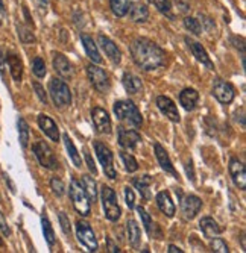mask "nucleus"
Returning <instances> with one entry per match:
<instances>
[{
  "label": "nucleus",
  "mask_w": 246,
  "mask_h": 253,
  "mask_svg": "<svg viewBox=\"0 0 246 253\" xmlns=\"http://www.w3.org/2000/svg\"><path fill=\"white\" fill-rule=\"evenodd\" d=\"M202 208V200H200L197 196H186L183 200H181V211H183V215L184 218L187 220H193L197 212Z\"/></svg>",
  "instance_id": "4468645a"
},
{
  "label": "nucleus",
  "mask_w": 246,
  "mask_h": 253,
  "mask_svg": "<svg viewBox=\"0 0 246 253\" xmlns=\"http://www.w3.org/2000/svg\"><path fill=\"white\" fill-rule=\"evenodd\" d=\"M5 67H6V61H5V55L0 50V75L5 76Z\"/></svg>",
  "instance_id": "603ef678"
},
{
  "label": "nucleus",
  "mask_w": 246,
  "mask_h": 253,
  "mask_svg": "<svg viewBox=\"0 0 246 253\" xmlns=\"http://www.w3.org/2000/svg\"><path fill=\"white\" fill-rule=\"evenodd\" d=\"M17 31H18V37H20V40L23 41L25 44H29V42H34V41H35L34 34H32L28 28L18 25V26H17Z\"/></svg>",
  "instance_id": "79ce46f5"
},
{
  "label": "nucleus",
  "mask_w": 246,
  "mask_h": 253,
  "mask_svg": "<svg viewBox=\"0 0 246 253\" xmlns=\"http://www.w3.org/2000/svg\"><path fill=\"white\" fill-rule=\"evenodd\" d=\"M32 86H34V89H35L37 97L40 99V102L44 103V105H48V94H46V91H44V88H43L38 82H34Z\"/></svg>",
  "instance_id": "c03bdc74"
},
{
  "label": "nucleus",
  "mask_w": 246,
  "mask_h": 253,
  "mask_svg": "<svg viewBox=\"0 0 246 253\" xmlns=\"http://www.w3.org/2000/svg\"><path fill=\"white\" fill-rule=\"evenodd\" d=\"M186 42H187V45H189V49H190L192 55H193L200 64L205 65L207 68H210V70H214V65H213V62H211V59H210L207 50L202 47V44H199L197 41H195V40H192V38H189V37H186Z\"/></svg>",
  "instance_id": "dca6fc26"
},
{
  "label": "nucleus",
  "mask_w": 246,
  "mask_h": 253,
  "mask_svg": "<svg viewBox=\"0 0 246 253\" xmlns=\"http://www.w3.org/2000/svg\"><path fill=\"white\" fill-rule=\"evenodd\" d=\"M126 234H128V241L134 249H139L140 247V241H142V232H140V227L137 224L136 220H128L126 221Z\"/></svg>",
  "instance_id": "cd10ccee"
},
{
  "label": "nucleus",
  "mask_w": 246,
  "mask_h": 253,
  "mask_svg": "<svg viewBox=\"0 0 246 253\" xmlns=\"http://www.w3.org/2000/svg\"><path fill=\"white\" fill-rule=\"evenodd\" d=\"M87 75H88V79H90L92 85L99 91V93H103V94L108 93L111 88V81L103 68L90 64L87 67Z\"/></svg>",
  "instance_id": "6e6552de"
},
{
  "label": "nucleus",
  "mask_w": 246,
  "mask_h": 253,
  "mask_svg": "<svg viewBox=\"0 0 246 253\" xmlns=\"http://www.w3.org/2000/svg\"><path fill=\"white\" fill-rule=\"evenodd\" d=\"M186 171H187L189 179H192V182H195V170H193V163H192V159L187 161V164H186Z\"/></svg>",
  "instance_id": "8fccbe9b"
},
{
  "label": "nucleus",
  "mask_w": 246,
  "mask_h": 253,
  "mask_svg": "<svg viewBox=\"0 0 246 253\" xmlns=\"http://www.w3.org/2000/svg\"><path fill=\"white\" fill-rule=\"evenodd\" d=\"M62 140H64V146H65V149H67V153H69V156H70V159L73 161V164H75V167H81L82 166V159H81V153L78 152V149L75 147V144H73V141H72V138L67 135V133H64L62 135Z\"/></svg>",
  "instance_id": "7c9ffc66"
},
{
  "label": "nucleus",
  "mask_w": 246,
  "mask_h": 253,
  "mask_svg": "<svg viewBox=\"0 0 246 253\" xmlns=\"http://www.w3.org/2000/svg\"><path fill=\"white\" fill-rule=\"evenodd\" d=\"M98 41H99V45H100V49L105 52V55L108 56V59L113 62V64H120V61H122V53H120V50H119V47H117V44L114 42V41H111L108 37H105V35H99L98 37Z\"/></svg>",
  "instance_id": "ddd939ff"
},
{
  "label": "nucleus",
  "mask_w": 246,
  "mask_h": 253,
  "mask_svg": "<svg viewBox=\"0 0 246 253\" xmlns=\"http://www.w3.org/2000/svg\"><path fill=\"white\" fill-rule=\"evenodd\" d=\"M106 246H108V252H111V253H117V252H120V249L113 243V240H111V238H106Z\"/></svg>",
  "instance_id": "3c124183"
},
{
  "label": "nucleus",
  "mask_w": 246,
  "mask_h": 253,
  "mask_svg": "<svg viewBox=\"0 0 246 253\" xmlns=\"http://www.w3.org/2000/svg\"><path fill=\"white\" fill-rule=\"evenodd\" d=\"M17 129H18V141L23 149H28L29 146V126L23 117H18L17 120Z\"/></svg>",
  "instance_id": "2f4dec72"
},
{
  "label": "nucleus",
  "mask_w": 246,
  "mask_h": 253,
  "mask_svg": "<svg viewBox=\"0 0 246 253\" xmlns=\"http://www.w3.org/2000/svg\"><path fill=\"white\" fill-rule=\"evenodd\" d=\"M58 218H59V224H61V229H62L64 235L70 237V234H72V226H70L69 217H67L64 212H59V214H58Z\"/></svg>",
  "instance_id": "37998d69"
},
{
  "label": "nucleus",
  "mask_w": 246,
  "mask_h": 253,
  "mask_svg": "<svg viewBox=\"0 0 246 253\" xmlns=\"http://www.w3.org/2000/svg\"><path fill=\"white\" fill-rule=\"evenodd\" d=\"M117 136H119V144L123 149L128 150H134L140 143H142V135L132 129H125V127H119L117 129Z\"/></svg>",
  "instance_id": "9b49d317"
},
{
  "label": "nucleus",
  "mask_w": 246,
  "mask_h": 253,
  "mask_svg": "<svg viewBox=\"0 0 246 253\" xmlns=\"http://www.w3.org/2000/svg\"><path fill=\"white\" fill-rule=\"evenodd\" d=\"M92 119L95 123V127L99 133H111V119L108 116V112L99 106L92 109Z\"/></svg>",
  "instance_id": "2eb2a0df"
},
{
  "label": "nucleus",
  "mask_w": 246,
  "mask_h": 253,
  "mask_svg": "<svg viewBox=\"0 0 246 253\" xmlns=\"http://www.w3.org/2000/svg\"><path fill=\"white\" fill-rule=\"evenodd\" d=\"M150 3L158 9L163 15L169 17L170 20L175 18L173 12H172V2L170 0H150Z\"/></svg>",
  "instance_id": "c9c22d12"
},
{
  "label": "nucleus",
  "mask_w": 246,
  "mask_h": 253,
  "mask_svg": "<svg viewBox=\"0 0 246 253\" xmlns=\"http://www.w3.org/2000/svg\"><path fill=\"white\" fill-rule=\"evenodd\" d=\"M0 247H3V241H2V238H0Z\"/></svg>",
  "instance_id": "bf43d9fd"
},
{
  "label": "nucleus",
  "mask_w": 246,
  "mask_h": 253,
  "mask_svg": "<svg viewBox=\"0 0 246 253\" xmlns=\"http://www.w3.org/2000/svg\"><path fill=\"white\" fill-rule=\"evenodd\" d=\"M37 3L41 6V8H46L49 5V0H37Z\"/></svg>",
  "instance_id": "13d9d810"
},
{
  "label": "nucleus",
  "mask_w": 246,
  "mask_h": 253,
  "mask_svg": "<svg viewBox=\"0 0 246 253\" xmlns=\"http://www.w3.org/2000/svg\"><path fill=\"white\" fill-rule=\"evenodd\" d=\"M49 94L58 108H65L72 103V91L62 79L52 78L49 82Z\"/></svg>",
  "instance_id": "20e7f679"
},
{
  "label": "nucleus",
  "mask_w": 246,
  "mask_h": 253,
  "mask_svg": "<svg viewBox=\"0 0 246 253\" xmlns=\"http://www.w3.org/2000/svg\"><path fill=\"white\" fill-rule=\"evenodd\" d=\"M0 232H2L5 237H9L11 235V229H9L8 223H6V218H5L2 210H0Z\"/></svg>",
  "instance_id": "49530a36"
},
{
  "label": "nucleus",
  "mask_w": 246,
  "mask_h": 253,
  "mask_svg": "<svg viewBox=\"0 0 246 253\" xmlns=\"http://www.w3.org/2000/svg\"><path fill=\"white\" fill-rule=\"evenodd\" d=\"M32 152L35 155V158L38 159V163L41 167L48 169V170H58L59 169V163L53 153V150L50 149V146L44 141H37L32 146Z\"/></svg>",
  "instance_id": "423d86ee"
},
{
  "label": "nucleus",
  "mask_w": 246,
  "mask_h": 253,
  "mask_svg": "<svg viewBox=\"0 0 246 253\" xmlns=\"http://www.w3.org/2000/svg\"><path fill=\"white\" fill-rule=\"evenodd\" d=\"M32 72H34V75L37 76V78H44L46 76V73H48V70H46V64H44V61L41 59V58H35L34 59V62H32Z\"/></svg>",
  "instance_id": "58836bf2"
},
{
  "label": "nucleus",
  "mask_w": 246,
  "mask_h": 253,
  "mask_svg": "<svg viewBox=\"0 0 246 253\" xmlns=\"http://www.w3.org/2000/svg\"><path fill=\"white\" fill-rule=\"evenodd\" d=\"M213 96L223 105L231 103L236 97V88L230 82L216 79L213 84Z\"/></svg>",
  "instance_id": "9d476101"
},
{
  "label": "nucleus",
  "mask_w": 246,
  "mask_h": 253,
  "mask_svg": "<svg viewBox=\"0 0 246 253\" xmlns=\"http://www.w3.org/2000/svg\"><path fill=\"white\" fill-rule=\"evenodd\" d=\"M109 8L116 17H125L129 8V0H109Z\"/></svg>",
  "instance_id": "f704fd0d"
},
{
  "label": "nucleus",
  "mask_w": 246,
  "mask_h": 253,
  "mask_svg": "<svg viewBox=\"0 0 246 253\" xmlns=\"http://www.w3.org/2000/svg\"><path fill=\"white\" fill-rule=\"evenodd\" d=\"M178 8H180L181 12H187L190 9V3H189V0H175Z\"/></svg>",
  "instance_id": "09e8293b"
},
{
  "label": "nucleus",
  "mask_w": 246,
  "mask_h": 253,
  "mask_svg": "<svg viewBox=\"0 0 246 253\" xmlns=\"http://www.w3.org/2000/svg\"><path fill=\"white\" fill-rule=\"evenodd\" d=\"M200 18H202V21L207 25V29H211V28H214V23L211 21V18H208V17H205V15H200Z\"/></svg>",
  "instance_id": "864d4df0"
},
{
  "label": "nucleus",
  "mask_w": 246,
  "mask_h": 253,
  "mask_svg": "<svg viewBox=\"0 0 246 253\" xmlns=\"http://www.w3.org/2000/svg\"><path fill=\"white\" fill-rule=\"evenodd\" d=\"M81 41H82V45L85 49V53L87 56L90 58L95 64H100L102 62V56L99 53V49H98V44L93 41V38L87 34H82L81 35Z\"/></svg>",
  "instance_id": "412c9836"
},
{
  "label": "nucleus",
  "mask_w": 246,
  "mask_h": 253,
  "mask_svg": "<svg viewBox=\"0 0 246 253\" xmlns=\"http://www.w3.org/2000/svg\"><path fill=\"white\" fill-rule=\"evenodd\" d=\"M114 109V114H116V117L129 125V126H134V127H140L142 123H143V117H142V114L139 111V108L134 105L132 102L129 100H119L114 103L113 106Z\"/></svg>",
  "instance_id": "f03ea898"
},
{
  "label": "nucleus",
  "mask_w": 246,
  "mask_h": 253,
  "mask_svg": "<svg viewBox=\"0 0 246 253\" xmlns=\"http://www.w3.org/2000/svg\"><path fill=\"white\" fill-rule=\"evenodd\" d=\"M95 152H96L98 159L100 161V164L103 167L105 174L109 179H116L117 177V171L114 169V155H113V152H111V149L108 146H105L103 143L96 141L95 143Z\"/></svg>",
  "instance_id": "0eeeda50"
},
{
  "label": "nucleus",
  "mask_w": 246,
  "mask_h": 253,
  "mask_svg": "<svg viewBox=\"0 0 246 253\" xmlns=\"http://www.w3.org/2000/svg\"><path fill=\"white\" fill-rule=\"evenodd\" d=\"M199 227H200V231L204 232V235L207 238H213V237H217V235L222 234V227L211 217H204L202 220L199 221Z\"/></svg>",
  "instance_id": "bb28decb"
},
{
  "label": "nucleus",
  "mask_w": 246,
  "mask_h": 253,
  "mask_svg": "<svg viewBox=\"0 0 246 253\" xmlns=\"http://www.w3.org/2000/svg\"><path fill=\"white\" fill-rule=\"evenodd\" d=\"M120 158L123 161V166H125V170L128 173H136L139 170V163L137 159L134 158L131 153H126V152H120Z\"/></svg>",
  "instance_id": "e433bc0d"
},
{
  "label": "nucleus",
  "mask_w": 246,
  "mask_h": 253,
  "mask_svg": "<svg viewBox=\"0 0 246 253\" xmlns=\"http://www.w3.org/2000/svg\"><path fill=\"white\" fill-rule=\"evenodd\" d=\"M199 102V93L193 88H184L180 93V103L186 111H193L197 106Z\"/></svg>",
  "instance_id": "b1692460"
},
{
  "label": "nucleus",
  "mask_w": 246,
  "mask_h": 253,
  "mask_svg": "<svg viewBox=\"0 0 246 253\" xmlns=\"http://www.w3.org/2000/svg\"><path fill=\"white\" fill-rule=\"evenodd\" d=\"M76 237H78V241L88 249V252H98L99 246H98L96 235L87 221H84V220L76 221Z\"/></svg>",
  "instance_id": "1a4fd4ad"
},
{
  "label": "nucleus",
  "mask_w": 246,
  "mask_h": 253,
  "mask_svg": "<svg viewBox=\"0 0 246 253\" xmlns=\"http://www.w3.org/2000/svg\"><path fill=\"white\" fill-rule=\"evenodd\" d=\"M153 152H155L156 159H158V164L161 166V169H163L166 173L172 174L175 179L180 177V176H178V173H176V170H175V166H173V163H172V159H170L169 153L166 152V149H164L160 143H155V144H153Z\"/></svg>",
  "instance_id": "f3484780"
},
{
  "label": "nucleus",
  "mask_w": 246,
  "mask_h": 253,
  "mask_svg": "<svg viewBox=\"0 0 246 253\" xmlns=\"http://www.w3.org/2000/svg\"><path fill=\"white\" fill-rule=\"evenodd\" d=\"M53 68L61 78L69 79V78L73 76V65L62 53H55V56H53Z\"/></svg>",
  "instance_id": "aec40b11"
},
{
  "label": "nucleus",
  "mask_w": 246,
  "mask_h": 253,
  "mask_svg": "<svg viewBox=\"0 0 246 253\" xmlns=\"http://www.w3.org/2000/svg\"><path fill=\"white\" fill-rule=\"evenodd\" d=\"M100 199H102V206H103V212L105 217L109 221H117L122 215V210L117 203V196L113 188H109L103 185L100 188Z\"/></svg>",
  "instance_id": "39448f33"
},
{
  "label": "nucleus",
  "mask_w": 246,
  "mask_h": 253,
  "mask_svg": "<svg viewBox=\"0 0 246 253\" xmlns=\"http://www.w3.org/2000/svg\"><path fill=\"white\" fill-rule=\"evenodd\" d=\"M82 187L92 202H96L98 200V185H96V180L88 176V174H84L82 176Z\"/></svg>",
  "instance_id": "473e14b6"
},
{
  "label": "nucleus",
  "mask_w": 246,
  "mask_h": 253,
  "mask_svg": "<svg viewBox=\"0 0 246 253\" xmlns=\"http://www.w3.org/2000/svg\"><path fill=\"white\" fill-rule=\"evenodd\" d=\"M129 14V18L134 21V23H145L148 18H149V9L145 3L142 2H136L129 5L128 8V12Z\"/></svg>",
  "instance_id": "a878e982"
},
{
  "label": "nucleus",
  "mask_w": 246,
  "mask_h": 253,
  "mask_svg": "<svg viewBox=\"0 0 246 253\" xmlns=\"http://www.w3.org/2000/svg\"><path fill=\"white\" fill-rule=\"evenodd\" d=\"M41 226H43V234H44V238H46L48 244L52 247L55 243H56V238H55V232H53V227L49 221V218L46 215L41 217Z\"/></svg>",
  "instance_id": "72a5a7b5"
},
{
  "label": "nucleus",
  "mask_w": 246,
  "mask_h": 253,
  "mask_svg": "<svg viewBox=\"0 0 246 253\" xmlns=\"http://www.w3.org/2000/svg\"><path fill=\"white\" fill-rule=\"evenodd\" d=\"M84 155H85V161H87V167H88V170H90L93 174H98V169H96V166H95V161L92 159V155L88 153L87 150L84 152Z\"/></svg>",
  "instance_id": "de8ad7c7"
},
{
  "label": "nucleus",
  "mask_w": 246,
  "mask_h": 253,
  "mask_svg": "<svg viewBox=\"0 0 246 253\" xmlns=\"http://www.w3.org/2000/svg\"><path fill=\"white\" fill-rule=\"evenodd\" d=\"M184 28L187 31H190L193 35H200V34H202V26H200L199 20H196L193 17H186L184 18Z\"/></svg>",
  "instance_id": "4c0bfd02"
},
{
  "label": "nucleus",
  "mask_w": 246,
  "mask_h": 253,
  "mask_svg": "<svg viewBox=\"0 0 246 253\" xmlns=\"http://www.w3.org/2000/svg\"><path fill=\"white\" fill-rule=\"evenodd\" d=\"M137 212H139V215L142 217V221H143V226H145V229H146L148 235H149V237H153V238H161L163 234H161V231H160L158 224H153V223H152L150 215L148 214V211L143 208V206H139V208H137Z\"/></svg>",
  "instance_id": "5701e85b"
},
{
  "label": "nucleus",
  "mask_w": 246,
  "mask_h": 253,
  "mask_svg": "<svg viewBox=\"0 0 246 253\" xmlns=\"http://www.w3.org/2000/svg\"><path fill=\"white\" fill-rule=\"evenodd\" d=\"M38 126L44 132V135L49 136L52 141H55V143L59 141V129H58L56 123L49 116H46V114H40L38 116Z\"/></svg>",
  "instance_id": "6ab92c4d"
},
{
  "label": "nucleus",
  "mask_w": 246,
  "mask_h": 253,
  "mask_svg": "<svg viewBox=\"0 0 246 253\" xmlns=\"http://www.w3.org/2000/svg\"><path fill=\"white\" fill-rule=\"evenodd\" d=\"M50 188H52L53 194L58 196V197H62L65 194V185H64V182L59 177H52L50 179Z\"/></svg>",
  "instance_id": "ea45409f"
},
{
  "label": "nucleus",
  "mask_w": 246,
  "mask_h": 253,
  "mask_svg": "<svg viewBox=\"0 0 246 253\" xmlns=\"http://www.w3.org/2000/svg\"><path fill=\"white\" fill-rule=\"evenodd\" d=\"M5 61L9 67V73L15 82H20L23 78V62L20 61V58L15 53H8L5 56Z\"/></svg>",
  "instance_id": "393cba45"
},
{
  "label": "nucleus",
  "mask_w": 246,
  "mask_h": 253,
  "mask_svg": "<svg viewBox=\"0 0 246 253\" xmlns=\"http://www.w3.org/2000/svg\"><path fill=\"white\" fill-rule=\"evenodd\" d=\"M5 17V6H3V0H0V21Z\"/></svg>",
  "instance_id": "4d7b16f0"
},
{
  "label": "nucleus",
  "mask_w": 246,
  "mask_h": 253,
  "mask_svg": "<svg viewBox=\"0 0 246 253\" xmlns=\"http://www.w3.org/2000/svg\"><path fill=\"white\" fill-rule=\"evenodd\" d=\"M122 82H123L125 89L128 91L129 94H132V96H136V94H139V93H142V91H143V84H142V81L136 75L125 73Z\"/></svg>",
  "instance_id": "c85d7f7f"
},
{
  "label": "nucleus",
  "mask_w": 246,
  "mask_h": 253,
  "mask_svg": "<svg viewBox=\"0 0 246 253\" xmlns=\"http://www.w3.org/2000/svg\"><path fill=\"white\" fill-rule=\"evenodd\" d=\"M156 205H158L160 211L167 215L169 218H172L176 212V208H175V203L172 202V197L167 191H160L156 194Z\"/></svg>",
  "instance_id": "4be33fe9"
},
{
  "label": "nucleus",
  "mask_w": 246,
  "mask_h": 253,
  "mask_svg": "<svg viewBox=\"0 0 246 253\" xmlns=\"http://www.w3.org/2000/svg\"><path fill=\"white\" fill-rule=\"evenodd\" d=\"M169 253H184V250L183 249H180V247H176V246H173V244H170L169 246V250H167Z\"/></svg>",
  "instance_id": "5fc2aeb1"
},
{
  "label": "nucleus",
  "mask_w": 246,
  "mask_h": 253,
  "mask_svg": "<svg viewBox=\"0 0 246 253\" xmlns=\"http://www.w3.org/2000/svg\"><path fill=\"white\" fill-rule=\"evenodd\" d=\"M230 174L231 179L234 182V185L239 190H245L246 188V171H245V166L243 163H240L239 159L233 158L230 161Z\"/></svg>",
  "instance_id": "a211bd4d"
},
{
  "label": "nucleus",
  "mask_w": 246,
  "mask_h": 253,
  "mask_svg": "<svg viewBox=\"0 0 246 253\" xmlns=\"http://www.w3.org/2000/svg\"><path fill=\"white\" fill-rule=\"evenodd\" d=\"M73 208L76 210L78 214H81L82 217H88L92 211V205H90V199H88L82 183L78 179H72L70 182V190H69Z\"/></svg>",
  "instance_id": "7ed1b4c3"
},
{
  "label": "nucleus",
  "mask_w": 246,
  "mask_h": 253,
  "mask_svg": "<svg viewBox=\"0 0 246 253\" xmlns=\"http://www.w3.org/2000/svg\"><path fill=\"white\" fill-rule=\"evenodd\" d=\"M213 238H214V237H213ZM210 249H211L213 252H216V253H228V252H230L227 243L223 241L222 238H214V240H211Z\"/></svg>",
  "instance_id": "a19ab883"
},
{
  "label": "nucleus",
  "mask_w": 246,
  "mask_h": 253,
  "mask_svg": "<svg viewBox=\"0 0 246 253\" xmlns=\"http://www.w3.org/2000/svg\"><path fill=\"white\" fill-rule=\"evenodd\" d=\"M131 55L132 59L145 72H152L164 65L166 52L158 44L148 38H137L131 44Z\"/></svg>",
  "instance_id": "f257e3e1"
},
{
  "label": "nucleus",
  "mask_w": 246,
  "mask_h": 253,
  "mask_svg": "<svg viewBox=\"0 0 246 253\" xmlns=\"http://www.w3.org/2000/svg\"><path fill=\"white\" fill-rule=\"evenodd\" d=\"M156 106L161 111L163 116H166L170 122L173 123H180L181 117H180V112H178V108L175 105V102L166 96H158L156 97Z\"/></svg>",
  "instance_id": "f8f14e48"
},
{
  "label": "nucleus",
  "mask_w": 246,
  "mask_h": 253,
  "mask_svg": "<svg viewBox=\"0 0 246 253\" xmlns=\"http://www.w3.org/2000/svg\"><path fill=\"white\" fill-rule=\"evenodd\" d=\"M132 183H134V187H136L139 191H140V194L146 199V200H149L150 199V185H152V177L149 176V174H143V176H139V177H136L132 180Z\"/></svg>",
  "instance_id": "c756f323"
},
{
  "label": "nucleus",
  "mask_w": 246,
  "mask_h": 253,
  "mask_svg": "<svg viewBox=\"0 0 246 253\" xmlns=\"http://www.w3.org/2000/svg\"><path fill=\"white\" fill-rule=\"evenodd\" d=\"M3 177H5V180H6V183H8V185H9V188H11V191H12V193H15V187L12 185V182H11V179H9V176H8L6 173H3Z\"/></svg>",
  "instance_id": "6e6d98bb"
},
{
  "label": "nucleus",
  "mask_w": 246,
  "mask_h": 253,
  "mask_svg": "<svg viewBox=\"0 0 246 253\" xmlns=\"http://www.w3.org/2000/svg\"><path fill=\"white\" fill-rule=\"evenodd\" d=\"M125 200H126V205H128L129 210L136 208V196H134V191L129 187L125 188Z\"/></svg>",
  "instance_id": "a18cd8bd"
}]
</instances>
